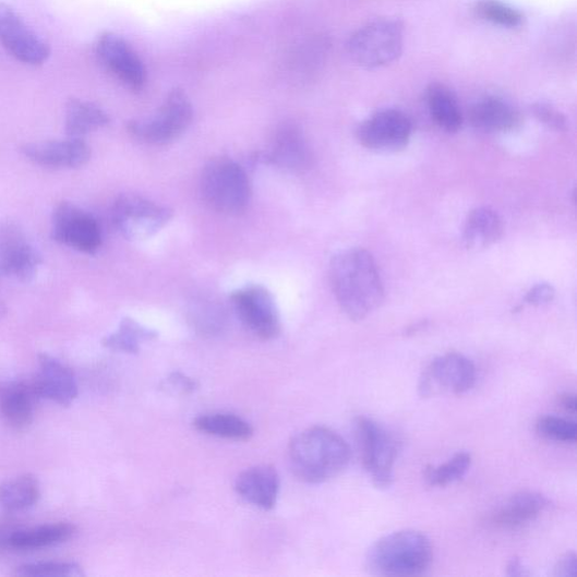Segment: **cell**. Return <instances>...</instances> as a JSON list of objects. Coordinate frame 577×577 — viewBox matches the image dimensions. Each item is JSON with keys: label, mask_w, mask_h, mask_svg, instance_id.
<instances>
[{"label": "cell", "mask_w": 577, "mask_h": 577, "mask_svg": "<svg viewBox=\"0 0 577 577\" xmlns=\"http://www.w3.org/2000/svg\"><path fill=\"white\" fill-rule=\"evenodd\" d=\"M329 280L339 308L352 321L366 318L384 302L378 266L365 250L351 249L336 254L330 261Z\"/></svg>", "instance_id": "6da1fadb"}, {"label": "cell", "mask_w": 577, "mask_h": 577, "mask_svg": "<svg viewBox=\"0 0 577 577\" xmlns=\"http://www.w3.org/2000/svg\"><path fill=\"white\" fill-rule=\"evenodd\" d=\"M288 458L298 480L321 484L346 470L351 460V449L347 441L333 430L313 426L291 438Z\"/></svg>", "instance_id": "7a4b0ae2"}, {"label": "cell", "mask_w": 577, "mask_h": 577, "mask_svg": "<svg viewBox=\"0 0 577 577\" xmlns=\"http://www.w3.org/2000/svg\"><path fill=\"white\" fill-rule=\"evenodd\" d=\"M433 561L429 537L416 530H400L384 536L365 556V566L373 575L417 576L425 573Z\"/></svg>", "instance_id": "3957f363"}, {"label": "cell", "mask_w": 577, "mask_h": 577, "mask_svg": "<svg viewBox=\"0 0 577 577\" xmlns=\"http://www.w3.org/2000/svg\"><path fill=\"white\" fill-rule=\"evenodd\" d=\"M200 187L207 205L220 214L240 215L250 205L249 177L233 160L219 158L211 161L203 169Z\"/></svg>", "instance_id": "277c9868"}, {"label": "cell", "mask_w": 577, "mask_h": 577, "mask_svg": "<svg viewBox=\"0 0 577 577\" xmlns=\"http://www.w3.org/2000/svg\"><path fill=\"white\" fill-rule=\"evenodd\" d=\"M354 434L360 460L377 489H389L399 454V441L376 421L366 417L354 420Z\"/></svg>", "instance_id": "5b68a950"}, {"label": "cell", "mask_w": 577, "mask_h": 577, "mask_svg": "<svg viewBox=\"0 0 577 577\" xmlns=\"http://www.w3.org/2000/svg\"><path fill=\"white\" fill-rule=\"evenodd\" d=\"M193 120V107L187 93L180 88L169 92L157 113L128 123L134 140L155 146L175 142Z\"/></svg>", "instance_id": "8992f818"}, {"label": "cell", "mask_w": 577, "mask_h": 577, "mask_svg": "<svg viewBox=\"0 0 577 577\" xmlns=\"http://www.w3.org/2000/svg\"><path fill=\"white\" fill-rule=\"evenodd\" d=\"M348 49L352 60L365 70L385 67L401 53L402 26L392 20L370 23L353 34Z\"/></svg>", "instance_id": "52a82bcc"}, {"label": "cell", "mask_w": 577, "mask_h": 577, "mask_svg": "<svg viewBox=\"0 0 577 577\" xmlns=\"http://www.w3.org/2000/svg\"><path fill=\"white\" fill-rule=\"evenodd\" d=\"M173 212L137 194L119 196L112 207V221L128 240H147L164 228Z\"/></svg>", "instance_id": "ba28073f"}, {"label": "cell", "mask_w": 577, "mask_h": 577, "mask_svg": "<svg viewBox=\"0 0 577 577\" xmlns=\"http://www.w3.org/2000/svg\"><path fill=\"white\" fill-rule=\"evenodd\" d=\"M478 381L477 366L462 354L447 353L435 358L422 372L419 395L430 398L440 394L462 395Z\"/></svg>", "instance_id": "9c48e42d"}, {"label": "cell", "mask_w": 577, "mask_h": 577, "mask_svg": "<svg viewBox=\"0 0 577 577\" xmlns=\"http://www.w3.org/2000/svg\"><path fill=\"white\" fill-rule=\"evenodd\" d=\"M51 236L57 243L85 254H94L101 247L98 223L72 202H61L56 207Z\"/></svg>", "instance_id": "30bf717a"}, {"label": "cell", "mask_w": 577, "mask_h": 577, "mask_svg": "<svg viewBox=\"0 0 577 577\" xmlns=\"http://www.w3.org/2000/svg\"><path fill=\"white\" fill-rule=\"evenodd\" d=\"M95 52L99 62L124 87L132 92H141L145 87L147 73L144 62L118 34H100L95 44Z\"/></svg>", "instance_id": "8fae6325"}, {"label": "cell", "mask_w": 577, "mask_h": 577, "mask_svg": "<svg viewBox=\"0 0 577 577\" xmlns=\"http://www.w3.org/2000/svg\"><path fill=\"white\" fill-rule=\"evenodd\" d=\"M233 309L247 328L268 341L277 337L281 323L273 294L262 286H249L231 294Z\"/></svg>", "instance_id": "7c38bea8"}, {"label": "cell", "mask_w": 577, "mask_h": 577, "mask_svg": "<svg viewBox=\"0 0 577 577\" xmlns=\"http://www.w3.org/2000/svg\"><path fill=\"white\" fill-rule=\"evenodd\" d=\"M0 45L16 60L41 65L51 56V49L10 5L0 3Z\"/></svg>", "instance_id": "4fadbf2b"}, {"label": "cell", "mask_w": 577, "mask_h": 577, "mask_svg": "<svg viewBox=\"0 0 577 577\" xmlns=\"http://www.w3.org/2000/svg\"><path fill=\"white\" fill-rule=\"evenodd\" d=\"M411 135V120L397 110L377 112L362 122L357 130V139L363 147L381 153L404 149Z\"/></svg>", "instance_id": "5bb4252c"}, {"label": "cell", "mask_w": 577, "mask_h": 577, "mask_svg": "<svg viewBox=\"0 0 577 577\" xmlns=\"http://www.w3.org/2000/svg\"><path fill=\"white\" fill-rule=\"evenodd\" d=\"M43 255L16 227L0 228V269L16 281L28 283L37 276Z\"/></svg>", "instance_id": "9a60e30c"}, {"label": "cell", "mask_w": 577, "mask_h": 577, "mask_svg": "<svg viewBox=\"0 0 577 577\" xmlns=\"http://www.w3.org/2000/svg\"><path fill=\"white\" fill-rule=\"evenodd\" d=\"M32 386L39 398L60 406L72 405L80 394L74 371L48 353L39 356V369Z\"/></svg>", "instance_id": "2e32d148"}, {"label": "cell", "mask_w": 577, "mask_h": 577, "mask_svg": "<svg viewBox=\"0 0 577 577\" xmlns=\"http://www.w3.org/2000/svg\"><path fill=\"white\" fill-rule=\"evenodd\" d=\"M23 155L33 164L53 169H75L85 166L92 157L91 147L80 139L26 144Z\"/></svg>", "instance_id": "e0dca14e"}, {"label": "cell", "mask_w": 577, "mask_h": 577, "mask_svg": "<svg viewBox=\"0 0 577 577\" xmlns=\"http://www.w3.org/2000/svg\"><path fill=\"white\" fill-rule=\"evenodd\" d=\"M265 159L286 171L303 173L312 166L313 154L302 132L294 125L285 124L271 141Z\"/></svg>", "instance_id": "ac0fdd59"}, {"label": "cell", "mask_w": 577, "mask_h": 577, "mask_svg": "<svg viewBox=\"0 0 577 577\" xmlns=\"http://www.w3.org/2000/svg\"><path fill=\"white\" fill-rule=\"evenodd\" d=\"M235 490L243 500L263 510H273L280 491V478L275 467L260 465L241 472Z\"/></svg>", "instance_id": "d6986e66"}, {"label": "cell", "mask_w": 577, "mask_h": 577, "mask_svg": "<svg viewBox=\"0 0 577 577\" xmlns=\"http://www.w3.org/2000/svg\"><path fill=\"white\" fill-rule=\"evenodd\" d=\"M32 383L8 381L0 383V416L14 429H25L36 416L38 399Z\"/></svg>", "instance_id": "ffe728a7"}, {"label": "cell", "mask_w": 577, "mask_h": 577, "mask_svg": "<svg viewBox=\"0 0 577 577\" xmlns=\"http://www.w3.org/2000/svg\"><path fill=\"white\" fill-rule=\"evenodd\" d=\"M549 505L548 498L532 491H524L506 500L494 513L492 521L503 529H517L534 521Z\"/></svg>", "instance_id": "44dd1931"}, {"label": "cell", "mask_w": 577, "mask_h": 577, "mask_svg": "<svg viewBox=\"0 0 577 577\" xmlns=\"http://www.w3.org/2000/svg\"><path fill=\"white\" fill-rule=\"evenodd\" d=\"M76 532V526L71 522H53L17 530L7 542L16 551H38L63 544L74 538Z\"/></svg>", "instance_id": "7402d4cb"}, {"label": "cell", "mask_w": 577, "mask_h": 577, "mask_svg": "<svg viewBox=\"0 0 577 577\" xmlns=\"http://www.w3.org/2000/svg\"><path fill=\"white\" fill-rule=\"evenodd\" d=\"M469 116L472 125L484 131H513L522 123L519 111L497 97L479 100Z\"/></svg>", "instance_id": "603a6c76"}, {"label": "cell", "mask_w": 577, "mask_h": 577, "mask_svg": "<svg viewBox=\"0 0 577 577\" xmlns=\"http://www.w3.org/2000/svg\"><path fill=\"white\" fill-rule=\"evenodd\" d=\"M503 235L501 217L490 208L470 212L464 226L462 240L470 251L485 250L495 244Z\"/></svg>", "instance_id": "cb8c5ba5"}, {"label": "cell", "mask_w": 577, "mask_h": 577, "mask_svg": "<svg viewBox=\"0 0 577 577\" xmlns=\"http://www.w3.org/2000/svg\"><path fill=\"white\" fill-rule=\"evenodd\" d=\"M110 123L109 115L92 101L71 98L65 106L64 130L68 137L83 140L85 135Z\"/></svg>", "instance_id": "d4e9b609"}, {"label": "cell", "mask_w": 577, "mask_h": 577, "mask_svg": "<svg viewBox=\"0 0 577 577\" xmlns=\"http://www.w3.org/2000/svg\"><path fill=\"white\" fill-rule=\"evenodd\" d=\"M41 497V485L31 473L0 483V506L9 513H21L36 505Z\"/></svg>", "instance_id": "484cf974"}, {"label": "cell", "mask_w": 577, "mask_h": 577, "mask_svg": "<svg viewBox=\"0 0 577 577\" xmlns=\"http://www.w3.org/2000/svg\"><path fill=\"white\" fill-rule=\"evenodd\" d=\"M428 105L435 123L447 132H457L462 125V115L454 93L441 84L428 89Z\"/></svg>", "instance_id": "4316f807"}, {"label": "cell", "mask_w": 577, "mask_h": 577, "mask_svg": "<svg viewBox=\"0 0 577 577\" xmlns=\"http://www.w3.org/2000/svg\"><path fill=\"white\" fill-rule=\"evenodd\" d=\"M193 426L202 433L235 441H248L254 434L249 422L233 414L201 416L193 421Z\"/></svg>", "instance_id": "83f0119b"}, {"label": "cell", "mask_w": 577, "mask_h": 577, "mask_svg": "<svg viewBox=\"0 0 577 577\" xmlns=\"http://www.w3.org/2000/svg\"><path fill=\"white\" fill-rule=\"evenodd\" d=\"M156 337L155 330L148 329L131 318H124L118 330L104 339V346L112 351L135 354L141 351V346L144 342L152 341Z\"/></svg>", "instance_id": "f1b7e54d"}, {"label": "cell", "mask_w": 577, "mask_h": 577, "mask_svg": "<svg viewBox=\"0 0 577 577\" xmlns=\"http://www.w3.org/2000/svg\"><path fill=\"white\" fill-rule=\"evenodd\" d=\"M470 466V454L461 452L443 465L428 466L424 470V480L432 488H446L461 480Z\"/></svg>", "instance_id": "f546056e"}, {"label": "cell", "mask_w": 577, "mask_h": 577, "mask_svg": "<svg viewBox=\"0 0 577 577\" xmlns=\"http://www.w3.org/2000/svg\"><path fill=\"white\" fill-rule=\"evenodd\" d=\"M16 576L24 577H81L85 573L75 562L44 561L26 563L16 568Z\"/></svg>", "instance_id": "4dcf8cb0"}, {"label": "cell", "mask_w": 577, "mask_h": 577, "mask_svg": "<svg viewBox=\"0 0 577 577\" xmlns=\"http://www.w3.org/2000/svg\"><path fill=\"white\" fill-rule=\"evenodd\" d=\"M538 434L555 443L575 444L577 437V425L575 421L545 416L540 417L536 423Z\"/></svg>", "instance_id": "1f68e13d"}, {"label": "cell", "mask_w": 577, "mask_h": 577, "mask_svg": "<svg viewBox=\"0 0 577 577\" xmlns=\"http://www.w3.org/2000/svg\"><path fill=\"white\" fill-rule=\"evenodd\" d=\"M477 12L484 20L504 27H517L522 24V15L496 0H483L477 7Z\"/></svg>", "instance_id": "d6a6232c"}, {"label": "cell", "mask_w": 577, "mask_h": 577, "mask_svg": "<svg viewBox=\"0 0 577 577\" xmlns=\"http://www.w3.org/2000/svg\"><path fill=\"white\" fill-rule=\"evenodd\" d=\"M536 117L549 127L556 130H564L566 128L565 118L555 109L545 106L538 105L533 108Z\"/></svg>", "instance_id": "836d02e7"}, {"label": "cell", "mask_w": 577, "mask_h": 577, "mask_svg": "<svg viewBox=\"0 0 577 577\" xmlns=\"http://www.w3.org/2000/svg\"><path fill=\"white\" fill-rule=\"evenodd\" d=\"M555 297L552 286L542 284L533 287L527 294L526 300L532 305H542L551 302Z\"/></svg>", "instance_id": "e575fe53"}, {"label": "cell", "mask_w": 577, "mask_h": 577, "mask_svg": "<svg viewBox=\"0 0 577 577\" xmlns=\"http://www.w3.org/2000/svg\"><path fill=\"white\" fill-rule=\"evenodd\" d=\"M556 577H575L577 575V556L574 552L566 553L554 566Z\"/></svg>", "instance_id": "d590c367"}, {"label": "cell", "mask_w": 577, "mask_h": 577, "mask_svg": "<svg viewBox=\"0 0 577 577\" xmlns=\"http://www.w3.org/2000/svg\"><path fill=\"white\" fill-rule=\"evenodd\" d=\"M167 384L169 388L182 394L192 393L196 387L195 382L185 377L180 372L173 373V375L168 378Z\"/></svg>", "instance_id": "8d00e7d4"}, {"label": "cell", "mask_w": 577, "mask_h": 577, "mask_svg": "<svg viewBox=\"0 0 577 577\" xmlns=\"http://www.w3.org/2000/svg\"><path fill=\"white\" fill-rule=\"evenodd\" d=\"M506 575L512 577L530 576L531 573L522 564L521 560L515 557L506 565Z\"/></svg>", "instance_id": "74e56055"}, {"label": "cell", "mask_w": 577, "mask_h": 577, "mask_svg": "<svg viewBox=\"0 0 577 577\" xmlns=\"http://www.w3.org/2000/svg\"><path fill=\"white\" fill-rule=\"evenodd\" d=\"M558 404L566 413L572 414V416L576 413V395L575 394H569V393L562 394L558 397Z\"/></svg>", "instance_id": "f35d334b"}]
</instances>
